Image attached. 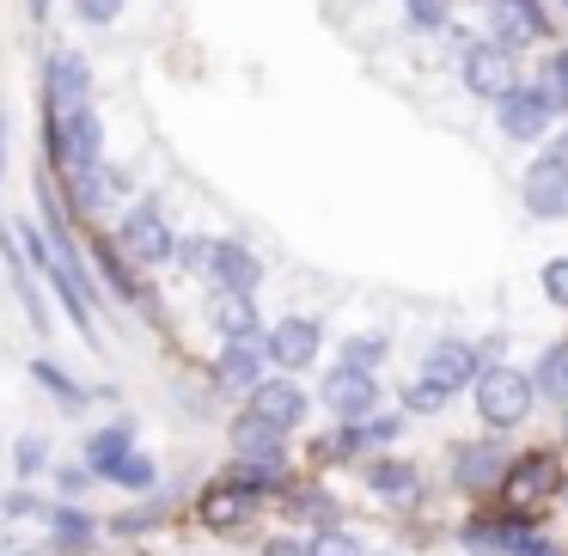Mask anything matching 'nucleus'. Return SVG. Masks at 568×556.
I'll return each instance as SVG.
<instances>
[{
    "instance_id": "nucleus-34",
    "label": "nucleus",
    "mask_w": 568,
    "mask_h": 556,
    "mask_svg": "<svg viewBox=\"0 0 568 556\" xmlns=\"http://www.w3.org/2000/svg\"><path fill=\"white\" fill-rule=\"evenodd\" d=\"M38 465H43V441H19V471L31 477Z\"/></svg>"
},
{
    "instance_id": "nucleus-16",
    "label": "nucleus",
    "mask_w": 568,
    "mask_h": 556,
    "mask_svg": "<svg viewBox=\"0 0 568 556\" xmlns=\"http://www.w3.org/2000/svg\"><path fill=\"white\" fill-rule=\"evenodd\" d=\"M233 453L239 458H282V428L263 422V416H245L233 428Z\"/></svg>"
},
{
    "instance_id": "nucleus-33",
    "label": "nucleus",
    "mask_w": 568,
    "mask_h": 556,
    "mask_svg": "<svg viewBox=\"0 0 568 556\" xmlns=\"http://www.w3.org/2000/svg\"><path fill=\"white\" fill-rule=\"evenodd\" d=\"M184 263H190L196 275H209V270H214V239H190V245H184Z\"/></svg>"
},
{
    "instance_id": "nucleus-4",
    "label": "nucleus",
    "mask_w": 568,
    "mask_h": 556,
    "mask_svg": "<svg viewBox=\"0 0 568 556\" xmlns=\"http://www.w3.org/2000/svg\"><path fill=\"white\" fill-rule=\"evenodd\" d=\"M465 87L477 92V99H501V92L519 87V68H514V50L507 43H470L465 50Z\"/></svg>"
},
{
    "instance_id": "nucleus-21",
    "label": "nucleus",
    "mask_w": 568,
    "mask_h": 556,
    "mask_svg": "<svg viewBox=\"0 0 568 556\" xmlns=\"http://www.w3.org/2000/svg\"><path fill=\"white\" fill-rule=\"evenodd\" d=\"M367 483L385 495V502H409V495H416V471L409 465H373Z\"/></svg>"
},
{
    "instance_id": "nucleus-2",
    "label": "nucleus",
    "mask_w": 568,
    "mask_h": 556,
    "mask_svg": "<svg viewBox=\"0 0 568 556\" xmlns=\"http://www.w3.org/2000/svg\"><path fill=\"white\" fill-rule=\"evenodd\" d=\"M477 410H483L489 428H519L526 410H531V373H519V367L477 373Z\"/></svg>"
},
{
    "instance_id": "nucleus-13",
    "label": "nucleus",
    "mask_w": 568,
    "mask_h": 556,
    "mask_svg": "<svg viewBox=\"0 0 568 556\" xmlns=\"http://www.w3.org/2000/svg\"><path fill=\"white\" fill-rule=\"evenodd\" d=\"M87 87H92V68L80 62L74 50L50 55V111H74V104H87Z\"/></svg>"
},
{
    "instance_id": "nucleus-8",
    "label": "nucleus",
    "mask_w": 568,
    "mask_h": 556,
    "mask_svg": "<svg viewBox=\"0 0 568 556\" xmlns=\"http://www.w3.org/2000/svg\"><path fill=\"white\" fill-rule=\"evenodd\" d=\"M373 397H379V380H373L367 367H348L343 361V367H331V380H324V404H331L336 416H348V422L367 416Z\"/></svg>"
},
{
    "instance_id": "nucleus-26",
    "label": "nucleus",
    "mask_w": 568,
    "mask_h": 556,
    "mask_svg": "<svg viewBox=\"0 0 568 556\" xmlns=\"http://www.w3.org/2000/svg\"><path fill=\"white\" fill-rule=\"evenodd\" d=\"M343 361H348V367H379V361H385V343H379V336H348V343H343Z\"/></svg>"
},
{
    "instance_id": "nucleus-18",
    "label": "nucleus",
    "mask_w": 568,
    "mask_h": 556,
    "mask_svg": "<svg viewBox=\"0 0 568 556\" xmlns=\"http://www.w3.org/2000/svg\"><path fill=\"white\" fill-rule=\"evenodd\" d=\"M251 514V489H214V495H202V519L209 526H239V519Z\"/></svg>"
},
{
    "instance_id": "nucleus-27",
    "label": "nucleus",
    "mask_w": 568,
    "mask_h": 556,
    "mask_svg": "<svg viewBox=\"0 0 568 556\" xmlns=\"http://www.w3.org/2000/svg\"><path fill=\"white\" fill-rule=\"evenodd\" d=\"M31 373H38V380H43V392H55L62 404H87V392H80V385H68V373H62V367H50V361H38Z\"/></svg>"
},
{
    "instance_id": "nucleus-11",
    "label": "nucleus",
    "mask_w": 568,
    "mask_h": 556,
    "mask_svg": "<svg viewBox=\"0 0 568 556\" xmlns=\"http://www.w3.org/2000/svg\"><path fill=\"white\" fill-rule=\"evenodd\" d=\"M123 239H129V251H135L141 263H165L178 251V239H172V226H165L160 209H135L123 221Z\"/></svg>"
},
{
    "instance_id": "nucleus-30",
    "label": "nucleus",
    "mask_w": 568,
    "mask_h": 556,
    "mask_svg": "<svg viewBox=\"0 0 568 556\" xmlns=\"http://www.w3.org/2000/svg\"><path fill=\"white\" fill-rule=\"evenodd\" d=\"M409 7V19H416L422 31H440L446 26V0H404Z\"/></svg>"
},
{
    "instance_id": "nucleus-29",
    "label": "nucleus",
    "mask_w": 568,
    "mask_h": 556,
    "mask_svg": "<svg viewBox=\"0 0 568 556\" xmlns=\"http://www.w3.org/2000/svg\"><path fill=\"white\" fill-rule=\"evenodd\" d=\"M404 404H409V410H422V416H434V410L446 404V392H440V385H434V380H416V385H409V392H404Z\"/></svg>"
},
{
    "instance_id": "nucleus-3",
    "label": "nucleus",
    "mask_w": 568,
    "mask_h": 556,
    "mask_svg": "<svg viewBox=\"0 0 568 556\" xmlns=\"http://www.w3.org/2000/svg\"><path fill=\"white\" fill-rule=\"evenodd\" d=\"M519 196H526V209L538 214V221H562V214H568V148L544 153V160L526 172Z\"/></svg>"
},
{
    "instance_id": "nucleus-5",
    "label": "nucleus",
    "mask_w": 568,
    "mask_h": 556,
    "mask_svg": "<svg viewBox=\"0 0 568 556\" xmlns=\"http://www.w3.org/2000/svg\"><path fill=\"white\" fill-rule=\"evenodd\" d=\"M550 104H544L538 87H514L495 99V123H501L507 141H544V129H550Z\"/></svg>"
},
{
    "instance_id": "nucleus-32",
    "label": "nucleus",
    "mask_w": 568,
    "mask_h": 556,
    "mask_svg": "<svg viewBox=\"0 0 568 556\" xmlns=\"http://www.w3.org/2000/svg\"><path fill=\"white\" fill-rule=\"evenodd\" d=\"M544 294H550L556 306H568V257L544 263Z\"/></svg>"
},
{
    "instance_id": "nucleus-17",
    "label": "nucleus",
    "mask_w": 568,
    "mask_h": 556,
    "mask_svg": "<svg viewBox=\"0 0 568 556\" xmlns=\"http://www.w3.org/2000/svg\"><path fill=\"white\" fill-rule=\"evenodd\" d=\"M129 441H135V428H129V422H116V428L92 434V441H87V465L99 471V477H111V465L129 453Z\"/></svg>"
},
{
    "instance_id": "nucleus-9",
    "label": "nucleus",
    "mask_w": 568,
    "mask_h": 556,
    "mask_svg": "<svg viewBox=\"0 0 568 556\" xmlns=\"http://www.w3.org/2000/svg\"><path fill=\"white\" fill-rule=\"evenodd\" d=\"M263 348H270L275 367H312V361H318V324L312 319H282L270 336H263Z\"/></svg>"
},
{
    "instance_id": "nucleus-7",
    "label": "nucleus",
    "mask_w": 568,
    "mask_h": 556,
    "mask_svg": "<svg viewBox=\"0 0 568 556\" xmlns=\"http://www.w3.org/2000/svg\"><path fill=\"white\" fill-rule=\"evenodd\" d=\"M209 319H214V331H221L226 343H257V336H263L257 300H251L245 287H221V294L209 300Z\"/></svg>"
},
{
    "instance_id": "nucleus-25",
    "label": "nucleus",
    "mask_w": 568,
    "mask_h": 556,
    "mask_svg": "<svg viewBox=\"0 0 568 556\" xmlns=\"http://www.w3.org/2000/svg\"><path fill=\"white\" fill-rule=\"evenodd\" d=\"M50 526H55V538H62V544H87L92 538V519L80 514V507H55Z\"/></svg>"
},
{
    "instance_id": "nucleus-31",
    "label": "nucleus",
    "mask_w": 568,
    "mask_h": 556,
    "mask_svg": "<svg viewBox=\"0 0 568 556\" xmlns=\"http://www.w3.org/2000/svg\"><path fill=\"white\" fill-rule=\"evenodd\" d=\"M74 13L87 19V26H111V19L123 13V0H74Z\"/></svg>"
},
{
    "instance_id": "nucleus-1",
    "label": "nucleus",
    "mask_w": 568,
    "mask_h": 556,
    "mask_svg": "<svg viewBox=\"0 0 568 556\" xmlns=\"http://www.w3.org/2000/svg\"><path fill=\"white\" fill-rule=\"evenodd\" d=\"M55 117V153H62V165L74 172L80 184V202H92V160H99V123H92L87 104H74V111H50Z\"/></svg>"
},
{
    "instance_id": "nucleus-37",
    "label": "nucleus",
    "mask_w": 568,
    "mask_h": 556,
    "mask_svg": "<svg viewBox=\"0 0 568 556\" xmlns=\"http://www.w3.org/2000/svg\"><path fill=\"white\" fill-rule=\"evenodd\" d=\"M26 7H31V13H50V0H26Z\"/></svg>"
},
{
    "instance_id": "nucleus-20",
    "label": "nucleus",
    "mask_w": 568,
    "mask_h": 556,
    "mask_svg": "<svg viewBox=\"0 0 568 556\" xmlns=\"http://www.w3.org/2000/svg\"><path fill=\"white\" fill-rule=\"evenodd\" d=\"M397 428H404L397 416H373L367 410V416H355V428L343 434V446L348 453H355V446H385V441H397Z\"/></svg>"
},
{
    "instance_id": "nucleus-22",
    "label": "nucleus",
    "mask_w": 568,
    "mask_h": 556,
    "mask_svg": "<svg viewBox=\"0 0 568 556\" xmlns=\"http://www.w3.org/2000/svg\"><path fill=\"white\" fill-rule=\"evenodd\" d=\"M111 483H123V489H153V483H160V471H153V458L123 453V458L111 465Z\"/></svg>"
},
{
    "instance_id": "nucleus-19",
    "label": "nucleus",
    "mask_w": 568,
    "mask_h": 556,
    "mask_svg": "<svg viewBox=\"0 0 568 556\" xmlns=\"http://www.w3.org/2000/svg\"><path fill=\"white\" fill-rule=\"evenodd\" d=\"M531 392L562 397V404H568V343H562V348H550V355L538 361V373H531Z\"/></svg>"
},
{
    "instance_id": "nucleus-24",
    "label": "nucleus",
    "mask_w": 568,
    "mask_h": 556,
    "mask_svg": "<svg viewBox=\"0 0 568 556\" xmlns=\"http://www.w3.org/2000/svg\"><path fill=\"white\" fill-rule=\"evenodd\" d=\"M538 92H544V104H550V111H568V55H550Z\"/></svg>"
},
{
    "instance_id": "nucleus-36",
    "label": "nucleus",
    "mask_w": 568,
    "mask_h": 556,
    "mask_svg": "<svg viewBox=\"0 0 568 556\" xmlns=\"http://www.w3.org/2000/svg\"><path fill=\"white\" fill-rule=\"evenodd\" d=\"M0 172H7V117H0Z\"/></svg>"
},
{
    "instance_id": "nucleus-35",
    "label": "nucleus",
    "mask_w": 568,
    "mask_h": 556,
    "mask_svg": "<svg viewBox=\"0 0 568 556\" xmlns=\"http://www.w3.org/2000/svg\"><path fill=\"white\" fill-rule=\"evenodd\" d=\"M263 556H312L306 544H294V538H275V544H263Z\"/></svg>"
},
{
    "instance_id": "nucleus-12",
    "label": "nucleus",
    "mask_w": 568,
    "mask_h": 556,
    "mask_svg": "<svg viewBox=\"0 0 568 556\" xmlns=\"http://www.w3.org/2000/svg\"><path fill=\"white\" fill-rule=\"evenodd\" d=\"M489 13H495V43H531L544 38V13H538V0H489Z\"/></svg>"
},
{
    "instance_id": "nucleus-23",
    "label": "nucleus",
    "mask_w": 568,
    "mask_h": 556,
    "mask_svg": "<svg viewBox=\"0 0 568 556\" xmlns=\"http://www.w3.org/2000/svg\"><path fill=\"white\" fill-rule=\"evenodd\" d=\"M495 471H501V453H489V446H470V453H458V483H489Z\"/></svg>"
},
{
    "instance_id": "nucleus-6",
    "label": "nucleus",
    "mask_w": 568,
    "mask_h": 556,
    "mask_svg": "<svg viewBox=\"0 0 568 556\" xmlns=\"http://www.w3.org/2000/svg\"><path fill=\"white\" fill-rule=\"evenodd\" d=\"M477 373H483L477 348H470V343H458V336H446V343H434L428 355H422V380H434L446 397H453L458 385H470Z\"/></svg>"
},
{
    "instance_id": "nucleus-15",
    "label": "nucleus",
    "mask_w": 568,
    "mask_h": 556,
    "mask_svg": "<svg viewBox=\"0 0 568 556\" xmlns=\"http://www.w3.org/2000/svg\"><path fill=\"white\" fill-rule=\"evenodd\" d=\"M221 385H239V392H251V385L263 380V348L257 343H226L221 348Z\"/></svg>"
},
{
    "instance_id": "nucleus-28",
    "label": "nucleus",
    "mask_w": 568,
    "mask_h": 556,
    "mask_svg": "<svg viewBox=\"0 0 568 556\" xmlns=\"http://www.w3.org/2000/svg\"><path fill=\"white\" fill-rule=\"evenodd\" d=\"M306 550H312V556H361V544H355V538H348V532H336V526H324V532H318V538H312V544H306Z\"/></svg>"
},
{
    "instance_id": "nucleus-14",
    "label": "nucleus",
    "mask_w": 568,
    "mask_h": 556,
    "mask_svg": "<svg viewBox=\"0 0 568 556\" xmlns=\"http://www.w3.org/2000/svg\"><path fill=\"white\" fill-rule=\"evenodd\" d=\"M214 282L221 287H245V294H257V282H263V263L251 257L245 245H214Z\"/></svg>"
},
{
    "instance_id": "nucleus-10",
    "label": "nucleus",
    "mask_w": 568,
    "mask_h": 556,
    "mask_svg": "<svg viewBox=\"0 0 568 556\" xmlns=\"http://www.w3.org/2000/svg\"><path fill=\"white\" fill-rule=\"evenodd\" d=\"M251 416H263V422H275V428H300L306 422V397H300V385H287V380H257L251 385Z\"/></svg>"
}]
</instances>
